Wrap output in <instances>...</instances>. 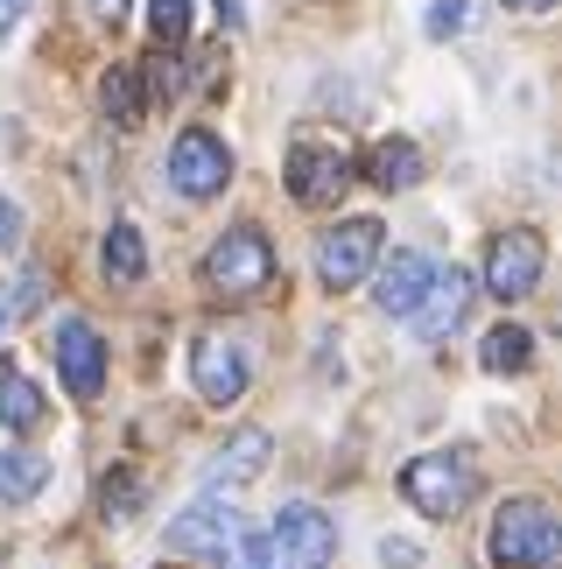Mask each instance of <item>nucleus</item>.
<instances>
[{"label":"nucleus","instance_id":"2eb2a0df","mask_svg":"<svg viewBox=\"0 0 562 569\" xmlns=\"http://www.w3.org/2000/svg\"><path fill=\"white\" fill-rule=\"evenodd\" d=\"M365 177H373V190H415L422 183V148L415 141H380L373 156H365Z\"/></svg>","mask_w":562,"mask_h":569},{"label":"nucleus","instance_id":"4468645a","mask_svg":"<svg viewBox=\"0 0 562 569\" xmlns=\"http://www.w3.org/2000/svg\"><path fill=\"white\" fill-rule=\"evenodd\" d=\"M268 429H240L232 443L211 457V486H247V478H261L268 471Z\"/></svg>","mask_w":562,"mask_h":569},{"label":"nucleus","instance_id":"a878e982","mask_svg":"<svg viewBox=\"0 0 562 569\" xmlns=\"http://www.w3.org/2000/svg\"><path fill=\"white\" fill-rule=\"evenodd\" d=\"M14 232H21V211H14V197H0V247H8Z\"/></svg>","mask_w":562,"mask_h":569},{"label":"nucleus","instance_id":"5701e85b","mask_svg":"<svg viewBox=\"0 0 562 569\" xmlns=\"http://www.w3.org/2000/svg\"><path fill=\"white\" fill-rule=\"evenodd\" d=\"M148 29H155V42H190V0H148Z\"/></svg>","mask_w":562,"mask_h":569},{"label":"nucleus","instance_id":"a211bd4d","mask_svg":"<svg viewBox=\"0 0 562 569\" xmlns=\"http://www.w3.org/2000/svg\"><path fill=\"white\" fill-rule=\"evenodd\" d=\"M50 465H42L36 450H0V499H36Z\"/></svg>","mask_w":562,"mask_h":569},{"label":"nucleus","instance_id":"c85d7f7f","mask_svg":"<svg viewBox=\"0 0 562 569\" xmlns=\"http://www.w3.org/2000/svg\"><path fill=\"white\" fill-rule=\"evenodd\" d=\"M506 8H528V14H542V8H555V0H506Z\"/></svg>","mask_w":562,"mask_h":569},{"label":"nucleus","instance_id":"f257e3e1","mask_svg":"<svg viewBox=\"0 0 562 569\" xmlns=\"http://www.w3.org/2000/svg\"><path fill=\"white\" fill-rule=\"evenodd\" d=\"M331 556H338V528L310 499H295L268 528H253V569H331Z\"/></svg>","mask_w":562,"mask_h":569},{"label":"nucleus","instance_id":"412c9836","mask_svg":"<svg viewBox=\"0 0 562 569\" xmlns=\"http://www.w3.org/2000/svg\"><path fill=\"white\" fill-rule=\"evenodd\" d=\"M134 507H141V471H134V465L106 471V486H99V513L120 528V520H134Z\"/></svg>","mask_w":562,"mask_h":569},{"label":"nucleus","instance_id":"4be33fe9","mask_svg":"<svg viewBox=\"0 0 562 569\" xmlns=\"http://www.w3.org/2000/svg\"><path fill=\"white\" fill-rule=\"evenodd\" d=\"M36 302H42V274H36V268H21L8 289H0V331H8V323H21V317L36 310Z\"/></svg>","mask_w":562,"mask_h":569},{"label":"nucleus","instance_id":"39448f33","mask_svg":"<svg viewBox=\"0 0 562 569\" xmlns=\"http://www.w3.org/2000/svg\"><path fill=\"white\" fill-rule=\"evenodd\" d=\"M380 247H387V232H380V218H344V226H331L317 239V281L323 289H359L365 274L380 268Z\"/></svg>","mask_w":562,"mask_h":569},{"label":"nucleus","instance_id":"aec40b11","mask_svg":"<svg viewBox=\"0 0 562 569\" xmlns=\"http://www.w3.org/2000/svg\"><path fill=\"white\" fill-rule=\"evenodd\" d=\"M479 359H485V373H521V366L534 359V338L521 331V323H500V331L485 338V352H479Z\"/></svg>","mask_w":562,"mask_h":569},{"label":"nucleus","instance_id":"f8f14e48","mask_svg":"<svg viewBox=\"0 0 562 569\" xmlns=\"http://www.w3.org/2000/svg\"><path fill=\"white\" fill-rule=\"evenodd\" d=\"M464 302H471V274H464V268H436V274H429V289H422V302L408 310V323H415V338L436 345V338L458 331Z\"/></svg>","mask_w":562,"mask_h":569},{"label":"nucleus","instance_id":"f3484780","mask_svg":"<svg viewBox=\"0 0 562 569\" xmlns=\"http://www.w3.org/2000/svg\"><path fill=\"white\" fill-rule=\"evenodd\" d=\"M99 106L113 127H141V71H127V63H113V71L99 78Z\"/></svg>","mask_w":562,"mask_h":569},{"label":"nucleus","instance_id":"393cba45","mask_svg":"<svg viewBox=\"0 0 562 569\" xmlns=\"http://www.w3.org/2000/svg\"><path fill=\"white\" fill-rule=\"evenodd\" d=\"M380 562H387V569H415L422 549H415V541H394V535H387V541H380Z\"/></svg>","mask_w":562,"mask_h":569},{"label":"nucleus","instance_id":"f03ea898","mask_svg":"<svg viewBox=\"0 0 562 569\" xmlns=\"http://www.w3.org/2000/svg\"><path fill=\"white\" fill-rule=\"evenodd\" d=\"M562 549V528L549 513V499H506L492 513V535H485V556L500 569H549Z\"/></svg>","mask_w":562,"mask_h":569},{"label":"nucleus","instance_id":"9d476101","mask_svg":"<svg viewBox=\"0 0 562 569\" xmlns=\"http://www.w3.org/2000/svg\"><path fill=\"white\" fill-rule=\"evenodd\" d=\"M190 380H198V393L211 408H232L247 393V380H253V366H247V352L232 338H219V331H204L198 345H190Z\"/></svg>","mask_w":562,"mask_h":569},{"label":"nucleus","instance_id":"ddd939ff","mask_svg":"<svg viewBox=\"0 0 562 569\" xmlns=\"http://www.w3.org/2000/svg\"><path fill=\"white\" fill-rule=\"evenodd\" d=\"M429 274H436V260H429V253H394V260L380 268V289H373L380 310H387V317H408V310L422 302Z\"/></svg>","mask_w":562,"mask_h":569},{"label":"nucleus","instance_id":"7ed1b4c3","mask_svg":"<svg viewBox=\"0 0 562 569\" xmlns=\"http://www.w3.org/2000/svg\"><path fill=\"white\" fill-rule=\"evenodd\" d=\"M401 492L408 507L429 513V520H450L471 507V492H479V465H471V450H429L415 465L401 471Z\"/></svg>","mask_w":562,"mask_h":569},{"label":"nucleus","instance_id":"b1692460","mask_svg":"<svg viewBox=\"0 0 562 569\" xmlns=\"http://www.w3.org/2000/svg\"><path fill=\"white\" fill-rule=\"evenodd\" d=\"M450 29H464V0H436L429 8V36H450Z\"/></svg>","mask_w":562,"mask_h":569},{"label":"nucleus","instance_id":"dca6fc26","mask_svg":"<svg viewBox=\"0 0 562 569\" xmlns=\"http://www.w3.org/2000/svg\"><path fill=\"white\" fill-rule=\"evenodd\" d=\"M42 422V387L29 373H14V366H0V429L29 436Z\"/></svg>","mask_w":562,"mask_h":569},{"label":"nucleus","instance_id":"6ab92c4d","mask_svg":"<svg viewBox=\"0 0 562 569\" xmlns=\"http://www.w3.org/2000/svg\"><path fill=\"white\" fill-rule=\"evenodd\" d=\"M99 260H106V274H113V281H141L148 274V253H141V232L134 226H113V232H106Z\"/></svg>","mask_w":562,"mask_h":569},{"label":"nucleus","instance_id":"423d86ee","mask_svg":"<svg viewBox=\"0 0 562 569\" xmlns=\"http://www.w3.org/2000/svg\"><path fill=\"white\" fill-rule=\"evenodd\" d=\"M344 190H352V156H344L338 141L302 134L289 148V197H295V204H310V211H323V204H338Z\"/></svg>","mask_w":562,"mask_h":569},{"label":"nucleus","instance_id":"20e7f679","mask_svg":"<svg viewBox=\"0 0 562 569\" xmlns=\"http://www.w3.org/2000/svg\"><path fill=\"white\" fill-rule=\"evenodd\" d=\"M204 281H211L219 296H232V302H240V296H261L268 281H274V247H268V232H261V226H232L219 247L204 253Z\"/></svg>","mask_w":562,"mask_h":569},{"label":"nucleus","instance_id":"6e6552de","mask_svg":"<svg viewBox=\"0 0 562 569\" xmlns=\"http://www.w3.org/2000/svg\"><path fill=\"white\" fill-rule=\"evenodd\" d=\"M549 268V247H542V232H528V226H513L492 239V253H485V289L500 296V302H521L534 296V281H542Z\"/></svg>","mask_w":562,"mask_h":569},{"label":"nucleus","instance_id":"0eeeda50","mask_svg":"<svg viewBox=\"0 0 562 569\" xmlns=\"http://www.w3.org/2000/svg\"><path fill=\"white\" fill-rule=\"evenodd\" d=\"M240 528H247V520L232 513L219 492H211V499H198V507H183L177 520H169V549L204 556V562H232V549H240Z\"/></svg>","mask_w":562,"mask_h":569},{"label":"nucleus","instance_id":"1a4fd4ad","mask_svg":"<svg viewBox=\"0 0 562 569\" xmlns=\"http://www.w3.org/2000/svg\"><path fill=\"white\" fill-rule=\"evenodd\" d=\"M169 183L183 197H219L232 183V148L211 134V127H190V134H177V148H169Z\"/></svg>","mask_w":562,"mask_h":569},{"label":"nucleus","instance_id":"cd10ccee","mask_svg":"<svg viewBox=\"0 0 562 569\" xmlns=\"http://www.w3.org/2000/svg\"><path fill=\"white\" fill-rule=\"evenodd\" d=\"M92 14H99V21H120V14H127V0H92Z\"/></svg>","mask_w":562,"mask_h":569},{"label":"nucleus","instance_id":"bb28decb","mask_svg":"<svg viewBox=\"0 0 562 569\" xmlns=\"http://www.w3.org/2000/svg\"><path fill=\"white\" fill-rule=\"evenodd\" d=\"M21 14H29V0H0V36H8Z\"/></svg>","mask_w":562,"mask_h":569},{"label":"nucleus","instance_id":"9b49d317","mask_svg":"<svg viewBox=\"0 0 562 569\" xmlns=\"http://www.w3.org/2000/svg\"><path fill=\"white\" fill-rule=\"evenodd\" d=\"M57 373H63V387L78 393V401H92V393L106 387V345H99V331L84 317H63L57 323Z\"/></svg>","mask_w":562,"mask_h":569}]
</instances>
